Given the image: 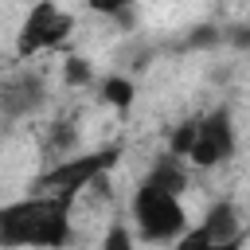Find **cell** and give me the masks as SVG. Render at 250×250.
I'll use <instances>...</instances> for the list:
<instances>
[{"label": "cell", "instance_id": "obj_7", "mask_svg": "<svg viewBox=\"0 0 250 250\" xmlns=\"http://www.w3.org/2000/svg\"><path fill=\"white\" fill-rule=\"evenodd\" d=\"M199 230L211 238V242H230V238H242V223H238V207L230 199H219L207 207V219L199 223Z\"/></svg>", "mask_w": 250, "mask_h": 250}, {"label": "cell", "instance_id": "obj_12", "mask_svg": "<svg viewBox=\"0 0 250 250\" xmlns=\"http://www.w3.org/2000/svg\"><path fill=\"white\" fill-rule=\"evenodd\" d=\"M62 82L66 86H90L94 82V62L82 55H66L62 59Z\"/></svg>", "mask_w": 250, "mask_h": 250}, {"label": "cell", "instance_id": "obj_9", "mask_svg": "<svg viewBox=\"0 0 250 250\" xmlns=\"http://www.w3.org/2000/svg\"><path fill=\"white\" fill-rule=\"evenodd\" d=\"M98 94H102L105 105H113V109L125 113V109L133 105V98H137V86H133L129 74H105V78L98 82Z\"/></svg>", "mask_w": 250, "mask_h": 250}, {"label": "cell", "instance_id": "obj_6", "mask_svg": "<svg viewBox=\"0 0 250 250\" xmlns=\"http://www.w3.org/2000/svg\"><path fill=\"white\" fill-rule=\"evenodd\" d=\"M43 102H47V86L31 70H20L0 86V109L8 117H31L35 109H43Z\"/></svg>", "mask_w": 250, "mask_h": 250}, {"label": "cell", "instance_id": "obj_1", "mask_svg": "<svg viewBox=\"0 0 250 250\" xmlns=\"http://www.w3.org/2000/svg\"><path fill=\"white\" fill-rule=\"evenodd\" d=\"M70 195L35 191L0 207V250H62L70 242Z\"/></svg>", "mask_w": 250, "mask_h": 250}, {"label": "cell", "instance_id": "obj_11", "mask_svg": "<svg viewBox=\"0 0 250 250\" xmlns=\"http://www.w3.org/2000/svg\"><path fill=\"white\" fill-rule=\"evenodd\" d=\"M195 133H199V117H188V121H180V125L172 129V137H168V152L184 160V156L191 152V145H195Z\"/></svg>", "mask_w": 250, "mask_h": 250}, {"label": "cell", "instance_id": "obj_13", "mask_svg": "<svg viewBox=\"0 0 250 250\" xmlns=\"http://www.w3.org/2000/svg\"><path fill=\"white\" fill-rule=\"evenodd\" d=\"M219 43H223V27H215V23H199V27H191L188 39H184L188 51H207V47H219Z\"/></svg>", "mask_w": 250, "mask_h": 250}, {"label": "cell", "instance_id": "obj_8", "mask_svg": "<svg viewBox=\"0 0 250 250\" xmlns=\"http://www.w3.org/2000/svg\"><path fill=\"white\" fill-rule=\"evenodd\" d=\"M145 184H152V188H164V191H172V195H184V188H188V172H184L180 156L164 152V156H156V164L148 168Z\"/></svg>", "mask_w": 250, "mask_h": 250}, {"label": "cell", "instance_id": "obj_15", "mask_svg": "<svg viewBox=\"0 0 250 250\" xmlns=\"http://www.w3.org/2000/svg\"><path fill=\"white\" fill-rule=\"evenodd\" d=\"M223 43L234 51H250V23H230L223 27Z\"/></svg>", "mask_w": 250, "mask_h": 250}, {"label": "cell", "instance_id": "obj_2", "mask_svg": "<svg viewBox=\"0 0 250 250\" xmlns=\"http://www.w3.org/2000/svg\"><path fill=\"white\" fill-rule=\"evenodd\" d=\"M121 148L109 145V148H94V152H70V156H59V164H51L47 172L35 176V188L39 191H51V195H78L82 188L98 184L102 176H109V168L117 164Z\"/></svg>", "mask_w": 250, "mask_h": 250}, {"label": "cell", "instance_id": "obj_3", "mask_svg": "<svg viewBox=\"0 0 250 250\" xmlns=\"http://www.w3.org/2000/svg\"><path fill=\"white\" fill-rule=\"evenodd\" d=\"M133 223H137L141 238H148V242H176L188 230V211H184L180 195L141 180V188L133 195Z\"/></svg>", "mask_w": 250, "mask_h": 250}, {"label": "cell", "instance_id": "obj_10", "mask_svg": "<svg viewBox=\"0 0 250 250\" xmlns=\"http://www.w3.org/2000/svg\"><path fill=\"white\" fill-rule=\"evenodd\" d=\"M176 250H242V238H230V242H211L199 227L195 230H184L176 238Z\"/></svg>", "mask_w": 250, "mask_h": 250}, {"label": "cell", "instance_id": "obj_17", "mask_svg": "<svg viewBox=\"0 0 250 250\" xmlns=\"http://www.w3.org/2000/svg\"><path fill=\"white\" fill-rule=\"evenodd\" d=\"M90 4V12H98V16H117V12H125L133 0H86Z\"/></svg>", "mask_w": 250, "mask_h": 250}, {"label": "cell", "instance_id": "obj_16", "mask_svg": "<svg viewBox=\"0 0 250 250\" xmlns=\"http://www.w3.org/2000/svg\"><path fill=\"white\" fill-rule=\"evenodd\" d=\"M74 145H78V133H74L70 125H59V129L51 133V148H55V152L70 156V152H74Z\"/></svg>", "mask_w": 250, "mask_h": 250}, {"label": "cell", "instance_id": "obj_4", "mask_svg": "<svg viewBox=\"0 0 250 250\" xmlns=\"http://www.w3.org/2000/svg\"><path fill=\"white\" fill-rule=\"evenodd\" d=\"M74 31V16L62 12L55 0H35L31 12L23 16L20 31H16V59H31L39 51L62 47Z\"/></svg>", "mask_w": 250, "mask_h": 250}, {"label": "cell", "instance_id": "obj_14", "mask_svg": "<svg viewBox=\"0 0 250 250\" xmlns=\"http://www.w3.org/2000/svg\"><path fill=\"white\" fill-rule=\"evenodd\" d=\"M102 250H137L133 230H129L125 223H109V230H105V238H102Z\"/></svg>", "mask_w": 250, "mask_h": 250}, {"label": "cell", "instance_id": "obj_5", "mask_svg": "<svg viewBox=\"0 0 250 250\" xmlns=\"http://www.w3.org/2000/svg\"><path fill=\"white\" fill-rule=\"evenodd\" d=\"M230 156H234V121H230V109L219 105L199 117V133L188 160L195 168H215V164H227Z\"/></svg>", "mask_w": 250, "mask_h": 250}]
</instances>
